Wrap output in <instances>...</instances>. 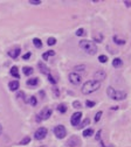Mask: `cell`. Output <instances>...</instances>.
<instances>
[{"mask_svg": "<svg viewBox=\"0 0 131 147\" xmlns=\"http://www.w3.org/2000/svg\"><path fill=\"white\" fill-rule=\"evenodd\" d=\"M100 88H101V82L91 79V81H88V82H85V83L83 84L82 93H84V95H90V93L97 91Z\"/></svg>", "mask_w": 131, "mask_h": 147, "instance_id": "6da1fadb", "label": "cell"}, {"mask_svg": "<svg viewBox=\"0 0 131 147\" xmlns=\"http://www.w3.org/2000/svg\"><path fill=\"white\" fill-rule=\"evenodd\" d=\"M80 48L82 49V50H84L89 55H95L97 53V47L90 40H82V41H80Z\"/></svg>", "mask_w": 131, "mask_h": 147, "instance_id": "7a4b0ae2", "label": "cell"}, {"mask_svg": "<svg viewBox=\"0 0 131 147\" xmlns=\"http://www.w3.org/2000/svg\"><path fill=\"white\" fill-rule=\"evenodd\" d=\"M107 93L108 96L110 97L111 99H115V100H122L126 97V93H124L123 91H117L115 90L113 87H109L107 89Z\"/></svg>", "mask_w": 131, "mask_h": 147, "instance_id": "3957f363", "label": "cell"}, {"mask_svg": "<svg viewBox=\"0 0 131 147\" xmlns=\"http://www.w3.org/2000/svg\"><path fill=\"white\" fill-rule=\"evenodd\" d=\"M54 134L56 138L59 139H63L67 134V131H66V127L63 125H58L54 127Z\"/></svg>", "mask_w": 131, "mask_h": 147, "instance_id": "277c9868", "label": "cell"}, {"mask_svg": "<svg viewBox=\"0 0 131 147\" xmlns=\"http://www.w3.org/2000/svg\"><path fill=\"white\" fill-rule=\"evenodd\" d=\"M52 110L50 109H48V108H46V109H43L42 111L40 112L39 114H38V118H36V121H42V120H46V119H48L50 116H52Z\"/></svg>", "mask_w": 131, "mask_h": 147, "instance_id": "5b68a950", "label": "cell"}, {"mask_svg": "<svg viewBox=\"0 0 131 147\" xmlns=\"http://www.w3.org/2000/svg\"><path fill=\"white\" fill-rule=\"evenodd\" d=\"M81 81H82V77L77 72H71V74H69V82L73 85H79L81 83Z\"/></svg>", "mask_w": 131, "mask_h": 147, "instance_id": "8992f818", "label": "cell"}, {"mask_svg": "<svg viewBox=\"0 0 131 147\" xmlns=\"http://www.w3.org/2000/svg\"><path fill=\"white\" fill-rule=\"evenodd\" d=\"M81 145V140L77 135H73L67 140V146L69 147H79Z\"/></svg>", "mask_w": 131, "mask_h": 147, "instance_id": "52a82bcc", "label": "cell"}, {"mask_svg": "<svg viewBox=\"0 0 131 147\" xmlns=\"http://www.w3.org/2000/svg\"><path fill=\"white\" fill-rule=\"evenodd\" d=\"M47 133H48L47 129H45V127H40L36 132H35V134H34V138L36 139V140H42V139L46 138Z\"/></svg>", "mask_w": 131, "mask_h": 147, "instance_id": "ba28073f", "label": "cell"}, {"mask_svg": "<svg viewBox=\"0 0 131 147\" xmlns=\"http://www.w3.org/2000/svg\"><path fill=\"white\" fill-rule=\"evenodd\" d=\"M81 118H82V112H75V113L71 116L70 118V123L73 126H79L80 121H81Z\"/></svg>", "mask_w": 131, "mask_h": 147, "instance_id": "9c48e42d", "label": "cell"}, {"mask_svg": "<svg viewBox=\"0 0 131 147\" xmlns=\"http://www.w3.org/2000/svg\"><path fill=\"white\" fill-rule=\"evenodd\" d=\"M105 77H107V74H105L103 70H97V71L94 74L95 81H97V82H101L102 79H104Z\"/></svg>", "mask_w": 131, "mask_h": 147, "instance_id": "30bf717a", "label": "cell"}, {"mask_svg": "<svg viewBox=\"0 0 131 147\" xmlns=\"http://www.w3.org/2000/svg\"><path fill=\"white\" fill-rule=\"evenodd\" d=\"M38 67H39L40 71L42 72V74H45V75H49V74H50V72H49V69L46 67V64H45V63L39 62V63H38Z\"/></svg>", "mask_w": 131, "mask_h": 147, "instance_id": "8fae6325", "label": "cell"}, {"mask_svg": "<svg viewBox=\"0 0 131 147\" xmlns=\"http://www.w3.org/2000/svg\"><path fill=\"white\" fill-rule=\"evenodd\" d=\"M8 88H9V90H11V91H16V90L19 89V82H18V81H12V82H9Z\"/></svg>", "mask_w": 131, "mask_h": 147, "instance_id": "7c38bea8", "label": "cell"}, {"mask_svg": "<svg viewBox=\"0 0 131 147\" xmlns=\"http://www.w3.org/2000/svg\"><path fill=\"white\" fill-rule=\"evenodd\" d=\"M20 51H21V50H20V48H15L14 50H11V51H9L8 55L12 57V58H16V57L20 55Z\"/></svg>", "mask_w": 131, "mask_h": 147, "instance_id": "4fadbf2b", "label": "cell"}, {"mask_svg": "<svg viewBox=\"0 0 131 147\" xmlns=\"http://www.w3.org/2000/svg\"><path fill=\"white\" fill-rule=\"evenodd\" d=\"M11 75L15 78H20V74H19L16 67H12V68H11Z\"/></svg>", "mask_w": 131, "mask_h": 147, "instance_id": "5bb4252c", "label": "cell"}, {"mask_svg": "<svg viewBox=\"0 0 131 147\" xmlns=\"http://www.w3.org/2000/svg\"><path fill=\"white\" fill-rule=\"evenodd\" d=\"M123 64V61L121 60V58H114V61H113V67H115V68H119V67L122 66Z\"/></svg>", "mask_w": 131, "mask_h": 147, "instance_id": "9a60e30c", "label": "cell"}, {"mask_svg": "<svg viewBox=\"0 0 131 147\" xmlns=\"http://www.w3.org/2000/svg\"><path fill=\"white\" fill-rule=\"evenodd\" d=\"M27 84L31 85V87H35V85L39 84V78H29L27 81Z\"/></svg>", "mask_w": 131, "mask_h": 147, "instance_id": "2e32d148", "label": "cell"}, {"mask_svg": "<svg viewBox=\"0 0 131 147\" xmlns=\"http://www.w3.org/2000/svg\"><path fill=\"white\" fill-rule=\"evenodd\" d=\"M54 55H55V51L54 50H48L47 53H45V54L42 55V58H43V60H48L49 57L54 56Z\"/></svg>", "mask_w": 131, "mask_h": 147, "instance_id": "e0dca14e", "label": "cell"}, {"mask_svg": "<svg viewBox=\"0 0 131 147\" xmlns=\"http://www.w3.org/2000/svg\"><path fill=\"white\" fill-rule=\"evenodd\" d=\"M24 74L26 76H29L33 74V68H31V67H24Z\"/></svg>", "mask_w": 131, "mask_h": 147, "instance_id": "ac0fdd59", "label": "cell"}, {"mask_svg": "<svg viewBox=\"0 0 131 147\" xmlns=\"http://www.w3.org/2000/svg\"><path fill=\"white\" fill-rule=\"evenodd\" d=\"M33 43H34V46H35L36 48H41V47H42V42H41V40H40V39H38V37L33 39Z\"/></svg>", "mask_w": 131, "mask_h": 147, "instance_id": "d6986e66", "label": "cell"}, {"mask_svg": "<svg viewBox=\"0 0 131 147\" xmlns=\"http://www.w3.org/2000/svg\"><path fill=\"white\" fill-rule=\"evenodd\" d=\"M92 134H94V131H92L91 129H87L83 131V135H84V137H90V135H92Z\"/></svg>", "mask_w": 131, "mask_h": 147, "instance_id": "ffe728a7", "label": "cell"}, {"mask_svg": "<svg viewBox=\"0 0 131 147\" xmlns=\"http://www.w3.org/2000/svg\"><path fill=\"white\" fill-rule=\"evenodd\" d=\"M29 142H31V138H29V137H26V138H24L20 141L19 145H27V144H29Z\"/></svg>", "mask_w": 131, "mask_h": 147, "instance_id": "44dd1931", "label": "cell"}, {"mask_svg": "<svg viewBox=\"0 0 131 147\" xmlns=\"http://www.w3.org/2000/svg\"><path fill=\"white\" fill-rule=\"evenodd\" d=\"M114 41H115L116 43H117V45H124V43H125L124 40H119V39H118V36H117V35L114 36Z\"/></svg>", "mask_w": 131, "mask_h": 147, "instance_id": "7402d4cb", "label": "cell"}, {"mask_svg": "<svg viewBox=\"0 0 131 147\" xmlns=\"http://www.w3.org/2000/svg\"><path fill=\"white\" fill-rule=\"evenodd\" d=\"M89 121H90V120H89L88 118H87V119H85V120H83V123H82V124H80V125L77 126V127H79V129H83L84 126L89 125Z\"/></svg>", "mask_w": 131, "mask_h": 147, "instance_id": "603a6c76", "label": "cell"}, {"mask_svg": "<svg viewBox=\"0 0 131 147\" xmlns=\"http://www.w3.org/2000/svg\"><path fill=\"white\" fill-rule=\"evenodd\" d=\"M98 61H100L101 63H105L108 61V57L105 56V55H100V56H98Z\"/></svg>", "mask_w": 131, "mask_h": 147, "instance_id": "cb8c5ba5", "label": "cell"}, {"mask_svg": "<svg viewBox=\"0 0 131 147\" xmlns=\"http://www.w3.org/2000/svg\"><path fill=\"white\" fill-rule=\"evenodd\" d=\"M58 110L61 112V113H64V112L67 111V108H66L63 104H61V105H59V106H58Z\"/></svg>", "mask_w": 131, "mask_h": 147, "instance_id": "d4e9b609", "label": "cell"}, {"mask_svg": "<svg viewBox=\"0 0 131 147\" xmlns=\"http://www.w3.org/2000/svg\"><path fill=\"white\" fill-rule=\"evenodd\" d=\"M55 42H56L55 37H48V40H47V43H48V46H54Z\"/></svg>", "mask_w": 131, "mask_h": 147, "instance_id": "484cf974", "label": "cell"}, {"mask_svg": "<svg viewBox=\"0 0 131 147\" xmlns=\"http://www.w3.org/2000/svg\"><path fill=\"white\" fill-rule=\"evenodd\" d=\"M101 116H102V112H101V111H98L97 113H96V116H95V119H94V121H95V123H97V121H100Z\"/></svg>", "mask_w": 131, "mask_h": 147, "instance_id": "4316f807", "label": "cell"}, {"mask_svg": "<svg viewBox=\"0 0 131 147\" xmlns=\"http://www.w3.org/2000/svg\"><path fill=\"white\" fill-rule=\"evenodd\" d=\"M76 34L77 36H82V35H84V29H83V28H79V29L76 30Z\"/></svg>", "mask_w": 131, "mask_h": 147, "instance_id": "83f0119b", "label": "cell"}, {"mask_svg": "<svg viewBox=\"0 0 131 147\" xmlns=\"http://www.w3.org/2000/svg\"><path fill=\"white\" fill-rule=\"evenodd\" d=\"M29 100H31V104L33 105V106H35V105H36V103H38V100H36V97L32 96L31 98H29Z\"/></svg>", "mask_w": 131, "mask_h": 147, "instance_id": "f1b7e54d", "label": "cell"}, {"mask_svg": "<svg viewBox=\"0 0 131 147\" xmlns=\"http://www.w3.org/2000/svg\"><path fill=\"white\" fill-rule=\"evenodd\" d=\"M85 69V66H76L75 67V70L76 71H83Z\"/></svg>", "mask_w": 131, "mask_h": 147, "instance_id": "f546056e", "label": "cell"}, {"mask_svg": "<svg viewBox=\"0 0 131 147\" xmlns=\"http://www.w3.org/2000/svg\"><path fill=\"white\" fill-rule=\"evenodd\" d=\"M47 76H48V79H49V82H50V83H52V84H55V83H56V81H55V78L53 77V76L50 75V74H49V75H47Z\"/></svg>", "mask_w": 131, "mask_h": 147, "instance_id": "4dcf8cb0", "label": "cell"}, {"mask_svg": "<svg viewBox=\"0 0 131 147\" xmlns=\"http://www.w3.org/2000/svg\"><path fill=\"white\" fill-rule=\"evenodd\" d=\"M85 105H87L88 108H92V106H95V102H90V100H87V102H85Z\"/></svg>", "mask_w": 131, "mask_h": 147, "instance_id": "1f68e13d", "label": "cell"}, {"mask_svg": "<svg viewBox=\"0 0 131 147\" xmlns=\"http://www.w3.org/2000/svg\"><path fill=\"white\" fill-rule=\"evenodd\" d=\"M29 4H31V5H40L41 1H40V0H29Z\"/></svg>", "mask_w": 131, "mask_h": 147, "instance_id": "d6a6232c", "label": "cell"}, {"mask_svg": "<svg viewBox=\"0 0 131 147\" xmlns=\"http://www.w3.org/2000/svg\"><path fill=\"white\" fill-rule=\"evenodd\" d=\"M31 56H32L31 53H27V54H25L24 56H22V58H24V60H28V58H31Z\"/></svg>", "mask_w": 131, "mask_h": 147, "instance_id": "836d02e7", "label": "cell"}, {"mask_svg": "<svg viewBox=\"0 0 131 147\" xmlns=\"http://www.w3.org/2000/svg\"><path fill=\"white\" fill-rule=\"evenodd\" d=\"M73 106L74 108H80V106H81V103H80L79 100H75V102L73 103Z\"/></svg>", "mask_w": 131, "mask_h": 147, "instance_id": "e575fe53", "label": "cell"}, {"mask_svg": "<svg viewBox=\"0 0 131 147\" xmlns=\"http://www.w3.org/2000/svg\"><path fill=\"white\" fill-rule=\"evenodd\" d=\"M101 133H102V131H98L97 135H96V139H97V140H100V141H101Z\"/></svg>", "mask_w": 131, "mask_h": 147, "instance_id": "d590c367", "label": "cell"}, {"mask_svg": "<svg viewBox=\"0 0 131 147\" xmlns=\"http://www.w3.org/2000/svg\"><path fill=\"white\" fill-rule=\"evenodd\" d=\"M16 97H18V98H22V97H24V92H18Z\"/></svg>", "mask_w": 131, "mask_h": 147, "instance_id": "8d00e7d4", "label": "cell"}, {"mask_svg": "<svg viewBox=\"0 0 131 147\" xmlns=\"http://www.w3.org/2000/svg\"><path fill=\"white\" fill-rule=\"evenodd\" d=\"M124 4L126 5V7H131V1H126V0H125Z\"/></svg>", "mask_w": 131, "mask_h": 147, "instance_id": "74e56055", "label": "cell"}, {"mask_svg": "<svg viewBox=\"0 0 131 147\" xmlns=\"http://www.w3.org/2000/svg\"><path fill=\"white\" fill-rule=\"evenodd\" d=\"M1 131H3V127H1V124H0V134H1Z\"/></svg>", "mask_w": 131, "mask_h": 147, "instance_id": "f35d334b", "label": "cell"}, {"mask_svg": "<svg viewBox=\"0 0 131 147\" xmlns=\"http://www.w3.org/2000/svg\"><path fill=\"white\" fill-rule=\"evenodd\" d=\"M41 147H47V146H41Z\"/></svg>", "mask_w": 131, "mask_h": 147, "instance_id": "ab89813d", "label": "cell"}]
</instances>
